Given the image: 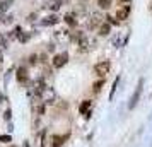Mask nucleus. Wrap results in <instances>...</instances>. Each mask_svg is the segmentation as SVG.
Instances as JSON below:
<instances>
[{
  "mask_svg": "<svg viewBox=\"0 0 152 147\" xmlns=\"http://www.w3.org/2000/svg\"><path fill=\"white\" fill-rule=\"evenodd\" d=\"M15 80H17V84L31 87V82L33 80H29V69L26 65H21V67L15 69Z\"/></svg>",
  "mask_w": 152,
  "mask_h": 147,
  "instance_id": "f257e3e1",
  "label": "nucleus"
},
{
  "mask_svg": "<svg viewBox=\"0 0 152 147\" xmlns=\"http://www.w3.org/2000/svg\"><path fill=\"white\" fill-rule=\"evenodd\" d=\"M142 91H144V79H138V84L137 87H135V91H133V94L130 96V99H128V110H135V106L138 105V101H140V96H142Z\"/></svg>",
  "mask_w": 152,
  "mask_h": 147,
  "instance_id": "f03ea898",
  "label": "nucleus"
},
{
  "mask_svg": "<svg viewBox=\"0 0 152 147\" xmlns=\"http://www.w3.org/2000/svg\"><path fill=\"white\" fill-rule=\"evenodd\" d=\"M70 60L69 51H60V53H55L51 56V67L53 69H63Z\"/></svg>",
  "mask_w": 152,
  "mask_h": 147,
  "instance_id": "7ed1b4c3",
  "label": "nucleus"
},
{
  "mask_svg": "<svg viewBox=\"0 0 152 147\" xmlns=\"http://www.w3.org/2000/svg\"><path fill=\"white\" fill-rule=\"evenodd\" d=\"M92 70H94L96 77L104 79L108 74H110V70H111V60H101V62H97Z\"/></svg>",
  "mask_w": 152,
  "mask_h": 147,
  "instance_id": "20e7f679",
  "label": "nucleus"
},
{
  "mask_svg": "<svg viewBox=\"0 0 152 147\" xmlns=\"http://www.w3.org/2000/svg\"><path fill=\"white\" fill-rule=\"evenodd\" d=\"M31 113L34 115V116H45V113H46V105L43 103L41 99L38 98H31Z\"/></svg>",
  "mask_w": 152,
  "mask_h": 147,
  "instance_id": "39448f33",
  "label": "nucleus"
},
{
  "mask_svg": "<svg viewBox=\"0 0 152 147\" xmlns=\"http://www.w3.org/2000/svg\"><path fill=\"white\" fill-rule=\"evenodd\" d=\"M41 101L45 103V105H53L56 101V92L53 87H50V86H46V89L43 91V96H41Z\"/></svg>",
  "mask_w": 152,
  "mask_h": 147,
  "instance_id": "423d86ee",
  "label": "nucleus"
},
{
  "mask_svg": "<svg viewBox=\"0 0 152 147\" xmlns=\"http://www.w3.org/2000/svg\"><path fill=\"white\" fill-rule=\"evenodd\" d=\"M58 22H60V15H58V14H53V12H51V14L45 15L41 21H39V24H41L43 28H51V26H56Z\"/></svg>",
  "mask_w": 152,
  "mask_h": 147,
  "instance_id": "0eeeda50",
  "label": "nucleus"
},
{
  "mask_svg": "<svg viewBox=\"0 0 152 147\" xmlns=\"http://www.w3.org/2000/svg\"><path fill=\"white\" fill-rule=\"evenodd\" d=\"M130 12H132V5H130V4H125V5H121V7L116 10L115 17L121 22V21H125V19H128V17H130Z\"/></svg>",
  "mask_w": 152,
  "mask_h": 147,
  "instance_id": "6e6552de",
  "label": "nucleus"
},
{
  "mask_svg": "<svg viewBox=\"0 0 152 147\" xmlns=\"http://www.w3.org/2000/svg\"><path fill=\"white\" fill-rule=\"evenodd\" d=\"M62 19H63V22H65V24H67L70 29H75L77 26H79V17H77L74 12H67V14L63 15Z\"/></svg>",
  "mask_w": 152,
  "mask_h": 147,
  "instance_id": "1a4fd4ad",
  "label": "nucleus"
},
{
  "mask_svg": "<svg viewBox=\"0 0 152 147\" xmlns=\"http://www.w3.org/2000/svg\"><path fill=\"white\" fill-rule=\"evenodd\" d=\"M69 137H70V132L63 133V135H53L51 137V147H62L69 140Z\"/></svg>",
  "mask_w": 152,
  "mask_h": 147,
  "instance_id": "9d476101",
  "label": "nucleus"
},
{
  "mask_svg": "<svg viewBox=\"0 0 152 147\" xmlns=\"http://www.w3.org/2000/svg\"><path fill=\"white\" fill-rule=\"evenodd\" d=\"M111 29H113V26H111L110 22L103 21L101 24H99V28H97V34L101 36V38H106V36L111 34Z\"/></svg>",
  "mask_w": 152,
  "mask_h": 147,
  "instance_id": "9b49d317",
  "label": "nucleus"
},
{
  "mask_svg": "<svg viewBox=\"0 0 152 147\" xmlns=\"http://www.w3.org/2000/svg\"><path fill=\"white\" fill-rule=\"evenodd\" d=\"M77 17H86L87 15V7H86V2H80V4H77L74 10H72Z\"/></svg>",
  "mask_w": 152,
  "mask_h": 147,
  "instance_id": "f8f14e48",
  "label": "nucleus"
},
{
  "mask_svg": "<svg viewBox=\"0 0 152 147\" xmlns=\"http://www.w3.org/2000/svg\"><path fill=\"white\" fill-rule=\"evenodd\" d=\"M120 82H121V75H116L115 77V80H113V84H111V91H110V101H113V98H115V94H116V89L118 86H120Z\"/></svg>",
  "mask_w": 152,
  "mask_h": 147,
  "instance_id": "ddd939ff",
  "label": "nucleus"
},
{
  "mask_svg": "<svg viewBox=\"0 0 152 147\" xmlns=\"http://www.w3.org/2000/svg\"><path fill=\"white\" fill-rule=\"evenodd\" d=\"M12 4H14V0H0V15L7 14V10L12 7Z\"/></svg>",
  "mask_w": 152,
  "mask_h": 147,
  "instance_id": "4468645a",
  "label": "nucleus"
},
{
  "mask_svg": "<svg viewBox=\"0 0 152 147\" xmlns=\"http://www.w3.org/2000/svg\"><path fill=\"white\" fill-rule=\"evenodd\" d=\"M91 106H92V101L91 99H84L82 103L79 105V115H84L87 110H91Z\"/></svg>",
  "mask_w": 152,
  "mask_h": 147,
  "instance_id": "2eb2a0df",
  "label": "nucleus"
},
{
  "mask_svg": "<svg viewBox=\"0 0 152 147\" xmlns=\"http://www.w3.org/2000/svg\"><path fill=\"white\" fill-rule=\"evenodd\" d=\"M104 84H106V80H104V79H99V80H96V82L92 84V92H94V94H99V92L103 91Z\"/></svg>",
  "mask_w": 152,
  "mask_h": 147,
  "instance_id": "dca6fc26",
  "label": "nucleus"
},
{
  "mask_svg": "<svg viewBox=\"0 0 152 147\" xmlns=\"http://www.w3.org/2000/svg\"><path fill=\"white\" fill-rule=\"evenodd\" d=\"M96 5L101 10H108V9H111V5H113V0H96Z\"/></svg>",
  "mask_w": 152,
  "mask_h": 147,
  "instance_id": "f3484780",
  "label": "nucleus"
},
{
  "mask_svg": "<svg viewBox=\"0 0 152 147\" xmlns=\"http://www.w3.org/2000/svg\"><path fill=\"white\" fill-rule=\"evenodd\" d=\"M62 4H63V0H53V2L48 5V9L53 12V14H56V12L60 10V7H62Z\"/></svg>",
  "mask_w": 152,
  "mask_h": 147,
  "instance_id": "a211bd4d",
  "label": "nucleus"
},
{
  "mask_svg": "<svg viewBox=\"0 0 152 147\" xmlns=\"http://www.w3.org/2000/svg\"><path fill=\"white\" fill-rule=\"evenodd\" d=\"M9 45H10V41H9V38L5 33H0V48L2 50H7Z\"/></svg>",
  "mask_w": 152,
  "mask_h": 147,
  "instance_id": "6ab92c4d",
  "label": "nucleus"
},
{
  "mask_svg": "<svg viewBox=\"0 0 152 147\" xmlns=\"http://www.w3.org/2000/svg\"><path fill=\"white\" fill-rule=\"evenodd\" d=\"M29 39H31V34H29V33H26V31H22L21 34L17 36V41L21 43V45H26V43H29Z\"/></svg>",
  "mask_w": 152,
  "mask_h": 147,
  "instance_id": "aec40b11",
  "label": "nucleus"
},
{
  "mask_svg": "<svg viewBox=\"0 0 152 147\" xmlns=\"http://www.w3.org/2000/svg\"><path fill=\"white\" fill-rule=\"evenodd\" d=\"M39 62V58H38V55L36 53H31V55L28 56V63H29V67H34L36 63Z\"/></svg>",
  "mask_w": 152,
  "mask_h": 147,
  "instance_id": "412c9836",
  "label": "nucleus"
},
{
  "mask_svg": "<svg viewBox=\"0 0 152 147\" xmlns=\"http://www.w3.org/2000/svg\"><path fill=\"white\" fill-rule=\"evenodd\" d=\"M0 142L2 144H10L12 142V135L10 133H0Z\"/></svg>",
  "mask_w": 152,
  "mask_h": 147,
  "instance_id": "4be33fe9",
  "label": "nucleus"
},
{
  "mask_svg": "<svg viewBox=\"0 0 152 147\" xmlns=\"http://www.w3.org/2000/svg\"><path fill=\"white\" fill-rule=\"evenodd\" d=\"M106 22H110L111 26H120V21H118L115 15H111V14L106 15Z\"/></svg>",
  "mask_w": 152,
  "mask_h": 147,
  "instance_id": "5701e85b",
  "label": "nucleus"
},
{
  "mask_svg": "<svg viewBox=\"0 0 152 147\" xmlns=\"http://www.w3.org/2000/svg\"><path fill=\"white\" fill-rule=\"evenodd\" d=\"M2 118H4V121H10V120H12V110H10V108H5V111H4V116H2Z\"/></svg>",
  "mask_w": 152,
  "mask_h": 147,
  "instance_id": "b1692460",
  "label": "nucleus"
},
{
  "mask_svg": "<svg viewBox=\"0 0 152 147\" xmlns=\"http://www.w3.org/2000/svg\"><path fill=\"white\" fill-rule=\"evenodd\" d=\"M14 69H15V67H10V69H9L7 72H5V74H4V84H5V86L9 84V79H10V75H12Z\"/></svg>",
  "mask_w": 152,
  "mask_h": 147,
  "instance_id": "393cba45",
  "label": "nucleus"
},
{
  "mask_svg": "<svg viewBox=\"0 0 152 147\" xmlns=\"http://www.w3.org/2000/svg\"><path fill=\"white\" fill-rule=\"evenodd\" d=\"M12 22H14V15H12V14H5V15H4L2 24H12Z\"/></svg>",
  "mask_w": 152,
  "mask_h": 147,
  "instance_id": "a878e982",
  "label": "nucleus"
},
{
  "mask_svg": "<svg viewBox=\"0 0 152 147\" xmlns=\"http://www.w3.org/2000/svg\"><path fill=\"white\" fill-rule=\"evenodd\" d=\"M10 33H12V34H14V38L17 39V36H19V34L22 33V28H21V26H14V29H12Z\"/></svg>",
  "mask_w": 152,
  "mask_h": 147,
  "instance_id": "bb28decb",
  "label": "nucleus"
},
{
  "mask_svg": "<svg viewBox=\"0 0 152 147\" xmlns=\"http://www.w3.org/2000/svg\"><path fill=\"white\" fill-rule=\"evenodd\" d=\"M33 116H34V115H33ZM39 120H41V116H34V118H33V127H34V130L39 128Z\"/></svg>",
  "mask_w": 152,
  "mask_h": 147,
  "instance_id": "cd10ccee",
  "label": "nucleus"
},
{
  "mask_svg": "<svg viewBox=\"0 0 152 147\" xmlns=\"http://www.w3.org/2000/svg\"><path fill=\"white\" fill-rule=\"evenodd\" d=\"M82 116H84V120H86V121H89V120L92 118V110H87V111L84 113Z\"/></svg>",
  "mask_w": 152,
  "mask_h": 147,
  "instance_id": "c85d7f7f",
  "label": "nucleus"
},
{
  "mask_svg": "<svg viewBox=\"0 0 152 147\" xmlns=\"http://www.w3.org/2000/svg\"><path fill=\"white\" fill-rule=\"evenodd\" d=\"M128 39H130V33H126V36L121 39V46H126L128 45Z\"/></svg>",
  "mask_w": 152,
  "mask_h": 147,
  "instance_id": "c756f323",
  "label": "nucleus"
},
{
  "mask_svg": "<svg viewBox=\"0 0 152 147\" xmlns=\"http://www.w3.org/2000/svg\"><path fill=\"white\" fill-rule=\"evenodd\" d=\"M36 17H38V14H36V12L29 14V15H28V22H34V21H36Z\"/></svg>",
  "mask_w": 152,
  "mask_h": 147,
  "instance_id": "7c9ffc66",
  "label": "nucleus"
},
{
  "mask_svg": "<svg viewBox=\"0 0 152 147\" xmlns=\"http://www.w3.org/2000/svg\"><path fill=\"white\" fill-rule=\"evenodd\" d=\"M2 103H7V96H5V92H0V105Z\"/></svg>",
  "mask_w": 152,
  "mask_h": 147,
  "instance_id": "2f4dec72",
  "label": "nucleus"
},
{
  "mask_svg": "<svg viewBox=\"0 0 152 147\" xmlns=\"http://www.w3.org/2000/svg\"><path fill=\"white\" fill-rule=\"evenodd\" d=\"M46 50H48V51H53V50H55V45H53V43H50L48 48H46Z\"/></svg>",
  "mask_w": 152,
  "mask_h": 147,
  "instance_id": "473e14b6",
  "label": "nucleus"
},
{
  "mask_svg": "<svg viewBox=\"0 0 152 147\" xmlns=\"http://www.w3.org/2000/svg\"><path fill=\"white\" fill-rule=\"evenodd\" d=\"M4 63V51H2V48H0V65Z\"/></svg>",
  "mask_w": 152,
  "mask_h": 147,
  "instance_id": "72a5a7b5",
  "label": "nucleus"
},
{
  "mask_svg": "<svg viewBox=\"0 0 152 147\" xmlns=\"http://www.w3.org/2000/svg\"><path fill=\"white\" fill-rule=\"evenodd\" d=\"M22 147H31V144H29V140H24V142H22Z\"/></svg>",
  "mask_w": 152,
  "mask_h": 147,
  "instance_id": "f704fd0d",
  "label": "nucleus"
},
{
  "mask_svg": "<svg viewBox=\"0 0 152 147\" xmlns=\"http://www.w3.org/2000/svg\"><path fill=\"white\" fill-rule=\"evenodd\" d=\"M132 0H120V4H121V5H125V4H130Z\"/></svg>",
  "mask_w": 152,
  "mask_h": 147,
  "instance_id": "c9c22d12",
  "label": "nucleus"
},
{
  "mask_svg": "<svg viewBox=\"0 0 152 147\" xmlns=\"http://www.w3.org/2000/svg\"><path fill=\"white\" fill-rule=\"evenodd\" d=\"M9 147H17V146H14V144H10V146H9Z\"/></svg>",
  "mask_w": 152,
  "mask_h": 147,
  "instance_id": "e433bc0d",
  "label": "nucleus"
},
{
  "mask_svg": "<svg viewBox=\"0 0 152 147\" xmlns=\"http://www.w3.org/2000/svg\"><path fill=\"white\" fill-rule=\"evenodd\" d=\"M0 75H2V65H0Z\"/></svg>",
  "mask_w": 152,
  "mask_h": 147,
  "instance_id": "4c0bfd02",
  "label": "nucleus"
},
{
  "mask_svg": "<svg viewBox=\"0 0 152 147\" xmlns=\"http://www.w3.org/2000/svg\"><path fill=\"white\" fill-rule=\"evenodd\" d=\"M151 12H152V2H151Z\"/></svg>",
  "mask_w": 152,
  "mask_h": 147,
  "instance_id": "58836bf2",
  "label": "nucleus"
},
{
  "mask_svg": "<svg viewBox=\"0 0 152 147\" xmlns=\"http://www.w3.org/2000/svg\"><path fill=\"white\" fill-rule=\"evenodd\" d=\"M79 2H87V0H79Z\"/></svg>",
  "mask_w": 152,
  "mask_h": 147,
  "instance_id": "ea45409f",
  "label": "nucleus"
}]
</instances>
